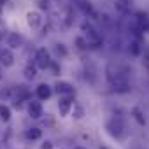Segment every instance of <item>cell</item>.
<instances>
[{
  "mask_svg": "<svg viewBox=\"0 0 149 149\" xmlns=\"http://www.w3.org/2000/svg\"><path fill=\"white\" fill-rule=\"evenodd\" d=\"M107 79L112 86H118V84H126L128 83V77H126V74L121 72L119 68H114L112 65L107 67Z\"/></svg>",
  "mask_w": 149,
  "mask_h": 149,
  "instance_id": "3957f363",
  "label": "cell"
},
{
  "mask_svg": "<svg viewBox=\"0 0 149 149\" xmlns=\"http://www.w3.org/2000/svg\"><path fill=\"white\" fill-rule=\"evenodd\" d=\"M102 149H105V147H102Z\"/></svg>",
  "mask_w": 149,
  "mask_h": 149,
  "instance_id": "4dcf8cb0",
  "label": "cell"
},
{
  "mask_svg": "<svg viewBox=\"0 0 149 149\" xmlns=\"http://www.w3.org/2000/svg\"><path fill=\"white\" fill-rule=\"evenodd\" d=\"M79 7H81V11H83L84 14H93V16H95V13H93L91 6H90L88 2H81V4H79Z\"/></svg>",
  "mask_w": 149,
  "mask_h": 149,
  "instance_id": "ac0fdd59",
  "label": "cell"
},
{
  "mask_svg": "<svg viewBox=\"0 0 149 149\" xmlns=\"http://www.w3.org/2000/svg\"><path fill=\"white\" fill-rule=\"evenodd\" d=\"M51 56H49V51L46 49V47H40L37 53H35V65H37V68H40V70H46V68H49V65H51Z\"/></svg>",
  "mask_w": 149,
  "mask_h": 149,
  "instance_id": "277c9868",
  "label": "cell"
},
{
  "mask_svg": "<svg viewBox=\"0 0 149 149\" xmlns=\"http://www.w3.org/2000/svg\"><path fill=\"white\" fill-rule=\"evenodd\" d=\"M54 51H56L58 56H65V54H67V49L63 47V44H56V46H54Z\"/></svg>",
  "mask_w": 149,
  "mask_h": 149,
  "instance_id": "603a6c76",
  "label": "cell"
},
{
  "mask_svg": "<svg viewBox=\"0 0 149 149\" xmlns=\"http://www.w3.org/2000/svg\"><path fill=\"white\" fill-rule=\"evenodd\" d=\"M74 149H83V147H79V146H76V147H74Z\"/></svg>",
  "mask_w": 149,
  "mask_h": 149,
  "instance_id": "f1b7e54d",
  "label": "cell"
},
{
  "mask_svg": "<svg viewBox=\"0 0 149 149\" xmlns=\"http://www.w3.org/2000/svg\"><path fill=\"white\" fill-rule=\"evenodd\" d=\"M26 23H28V26L30 28H39L40 25H42V18H40V14L37 13V11H30L28 14H26Z\"/></svg>",
  "mask_w": 149,
  "mask_h": 149,
  "instance_id": "9c48e42d",
  "label": "cell"
},
{
  "mask_svg": "<svg viewBox=\"0 0 149 149\" xmlns=\"http://www.w3.org/2000/svg\"><path fill=\"white\" fill-rule=\"evenodd\" d=\"M35 93H37V98H39V100H47V98L53 95V90H51V86H47L46 83H42V84L37 86Z\"/></svg>",
  "mask_w": 149,
  "mask_h": 149,
  "instance_id": "30bf717a",
  "label": "cell"
},
{
  "mask_svg": "<svg viewBox=\"0 0 149 149\" xmlns=\"http://www.w3.org/2000/svg\"><path fill=\"white\" fill-rule=\"evenodd\" d=\"M130 53L135 54V56L140 54V46H139V42H132V44H130Z\"/></svg>",
  "mask_w": 149,
  "mask_h": 149,
  "instance_id": "7402d4cb",
  "label": "cell"
},
{
  "mask_svg": "<svg viewBox=\"0 0 149 149\" xmlns=\"http://www.w3.org/2000/svg\"><path fill=\"white\" fill-rule=\"evenodd\" d=\"M2 37H4V30L0 28V40H2Z\"/></svg>",
  "mask_w": 149,
  "mask_h": 149,
  "instance_id": "4316f807",
  "label": "cell"
},
{
  "mask_svg": "<svg viewBox=\"0 0 149 149\" xmlns=\"http://www.w3.org/2000/svg\"><path fill=\"white\" fill-rule=\"evenodd\" d=\"M35 76H37V70H35V67L28 65V67L25 68V77H26V79H33Z\"/></svg>",
  "mask_w": 149,
  "mask_h": 149,
  "instance_id": "2e32d148",
  "label": "cell"
},
{
  "mask_svg": "<svg viewBox=\"0 0 149 149\" xmlns=\"http://www.w3.org/2000/svg\"><path fill=\"white\" fill-rule=\"evenodd\" d=\"M0 119H2L4 123H7L11 119V109L7 105H0Z\"/></svg>",
  "mask_w": 149,
  "mask_h": 149,
  "instance_id": "4fadbf2b",
  "label": "cell"
},
{
  "mask_svg": "<svg viewBox=\"0 0 149 149\" xmlns=\"http://www.w3.org/2000/svg\"><path fill=\"white\" fill-rule=\"evenodd\" d=\"M72 98H74V97H63V98H60L58 109H60V114H61V116H67V114H68V111H70V107H72Z\"/></svg>",
  "mask_w": 149,
  "mask_h": 149,
  "instance_id": "8fae6325",
  "label": "cell"
},
{
  "mask_svg": "<svg viewBox=\"0 0 149 149\" xmlns=\"http://www.w3.org/2000/svg\"><path fill=\"white\" fill-rule=\"evenodd\" d=\"M81 30L84 32V35H86V42H88V47H93V49H97V47H100V44H102V39H100V35L97 33V30L90 25V23H83L81 25Z\"/></svg>",
  "mask_w": 149,
  "mask_h": 149,
  "instance_id": "6da1fadb",
  "label": "cell"
},
{
  "mask_svg": "<svg viewBox=\"0 0 149 149\" xmlns=\"http://www.w3.org/2000/svg\"><path fill=\"white\" fill-rule=\"evenodd\" d=\"M49 68H51V70H53L54 74H58V72H60V67H58V65H56L54 61H51V65H49Z\"/></svg>",
  "mask_w": 149,
  "mask_h": 149,
  "instance_id": "cb8c5ba5",
  "label": "cell"
},
{
  "mask_svg": "<svg viewBox=\"0 0 149 149\" xmlns=\"http://www.w3.org/2000/svg\"><path fill=\"white\" fill-rule=\"evenodd\" d=\"M144 63H146V67L149 68V51H147V53L144 54Z\"/></svg>",
  "mask_w": 149,
  "mask_h": 149,
  "instance_id": "d4e9b609",
  "label": "cell"
},
{
  "mask_svg": "<svg viewBox=\"0 0 149 149\" xmlns=\"http://www.w3.org/2000/svg\"><path fill=\"white\" fill-rule=\"evenodd\" d=\"M105 128H107V132H109L112 137H116V139H121V137H123V125H121V121L112 119V121L107 123Z\"/></svg>",
  "mask_w": 149,
  "mask_h": 149,
  "instance_id": "52a82bcc",
  "label": "cell"
},
{
  "mask_svg": "<svg viewBox=\"0 0 149 149\" xmlns=\"http://www.w3.org/2000/svg\"><path fill=\"white\" fill-rule=\"evenodd\" d=\"M21 44H23V37L21 35H18V33H9L7 35V46H9V49H16Z\"/></svg>",
  "mask_w": 149,
  "mask_h": 149,
  "instance_id": "7c38bea8",
  "label": "cell"
},
{
  "mask_svg": "<svg viewBox=\"0 0 149 149\" xmlns=\"http://www.w3.org/2000/svg\"><path fill=\"white\" fill-rule=\"evenodd\" d=\"M28 114L32 119H40L42 114H44V109H42V104L37 102V100H28Z\"/></svg>",
  "mask_w": 149,
  "mask_h": 149,
  "instance_id": "8992f818",
  "label": "cell"
},
{
  "mask_svg": "<svg viewBox=\"0 0 149 149\" xmlns=\"http://www.w3.org/2000/svg\"><path fill=\"white\" fill-rule=\"evenodd\" d=\"M40 135H42V132H40L39 128H30V130L26 132V137H28L30 140H37V139H40Z\"/></svg>",
  "mask_w": 149,
  "mask_h": 149,
  "instance_id": "9a60e30c",
  "label": "cell"
},
{
  "mask_svg": "<svg viewBox=\"0 0 149 149\" xmlns=\"http://www.w3.org/2000/svg\"><path fill=\"white\" fill-rule=\"evenodd\" d=\"M132 114H133V118L137 119L139 125H146V118H144V114H142V111H140L139 107H133V109H132Z\"/></svg>",
  "mask_w": 149,
  "mask_h": 149,
  "instance_id": "5bb4252c",
  "label": "cell"
},
{
  "mask_svg": "<svg viewBox=\"0 0 149 149\" xmlns=\"http://www.w3.org/2000/svg\"><path fill=\"white\" fill-rule=\"evenodd\" d=\"M9 97H13L14 105L19 109V107H21V102L30 100V90H28L25 84H19V86H14V88L9 90Z\"/></svg>",
  "mask_w": 149,
  "mask_h": 149,
  "instance_id": "7a4b0ae2",
  "label": "cell"
},
{
  "mask_svg": "<svg viewBox=\"0 0 149 149\" xmlns=\"http://www.w3.org/2000/svg\"><path fill=\"white\" fill-rule=\"evenodd\" d=\"M76 44H77V47L83 51V49H88V42H86V39L84 37H77L76 39Z\"/></svg>",
  "mask_w": 149,
  "mask_h": 149,
  "instance_id": "ffe728a7",
  "label": "cell"
},
{
  "mask_svg": "<svg viewBox=\"0 0 149 149\" xmlns=\"http://www.w3.org/2000/svg\"><path fill=\"white\" fill-rule=\"evenodd\" d=\"M4 2H7V0H0V4H4Z\"/></svg>",
  "mask_w": 149,
  "mask_h": 149,
  "instance_id": "f546056e",
  "label": "cell"
},
{
  "mask_svg": "<svg viewBox=\"0 0 149 149\" xmlns=\"http://www.w3.org/2000/svg\"><path fill=\"white\" fill-rule=\"evenodd\" d=\"M40 149H51V142H44Z\"/></svg>",
  "mask_w": 149,
  "mask_h": 149,
  "instance_id": "484cf974",
  "label": "cell"
},
{
  "mask_svg": "<svg viewBox=\"0 0 149 149\" xmlns=\"http://www.w3.org/2000/svg\"><path fill=\"white\" fill-rule=\"evenodd\" d=\"M2 77H4V74H2V68H0V81H2Z\"/></svg>",
  "mask_w": 149,
  "mask_h": 149,
  "instance_id": "83f0119b",
  "label": "cell"
},
{
  "mask_svg": "<svg viewBox=\"0 0 149 149\" xmlns=\"http://www.w3.org/2000/svg\"><path fill=\"white\" fill-rule=\"evenodd\" d=\"M83 116H84V109L76 104V105H74V118H76V119H81Z\"/></svg>",
  "mask_w": 149,
  "mask_h": 149,
  "instance_id": "e0dca14e",
  "label": "cell"
},
{
  "mask_svg": "<svg viewBox=\"0 0 149 149\" xmlns=\"http://www.w3.org/2000/svg\"><path fill=\"white\" fill-rule=\"evenodd\" d=\"M112 88H114L116 93H128V91L132 90V88L128 86V83H126V84H118V86H112Z\"/></svg>",
  "mask_w": 149,
  "mask_h": 149,
  "instance_id": "d6986e66",
  "label": "cell"
},
{
  "mask_svg": "<svg viewBox=\"0 0 149 149\" xmlns=\"http://www.w3.org/2000/svg\"><path fill=\"white\" fill-rule=\"evenodd\" d=\"M116 9H118L119 13H126V11H128V6H126V2H125V0H118Z\"/></svg>",
  "mask_w": 149,
  "mask_h": 149,
  "instance_id": "44dd1931",
  "label": "cell"
},
{
  "mask_svg": "<svg viewBox=\"0 0 149 149\" xmlns=\"http://www.w3.org/2000/svg\"><path fill=\"white\" fill-rule=\"evenodd\" d=\"M54 91H56L60 97H74V95H76L74 86L68 84V83H65V81H58V83L54 84Z\"/></svg>",
  "mask_w": 149,
  "mask_h": 149,
  "instance_id": "5b68a950",
  "label": "cell"
},
{
  "mask_svg": "<svg viewBox=\"0 0 149 149\" xmlns=\"http://www.w3.org/2000/svg\"><path fill=\"white\" fill-rule=\"evenodd\" d=\"M0 63L4 67H13L14 65V54L13 51L7 47V49H0Z\"/></svg>",
  "mask_w": 149,
  "mask_h": 149,
  "instance_id": "ba28073f",
  "label": "cell"
}]
</instances>
